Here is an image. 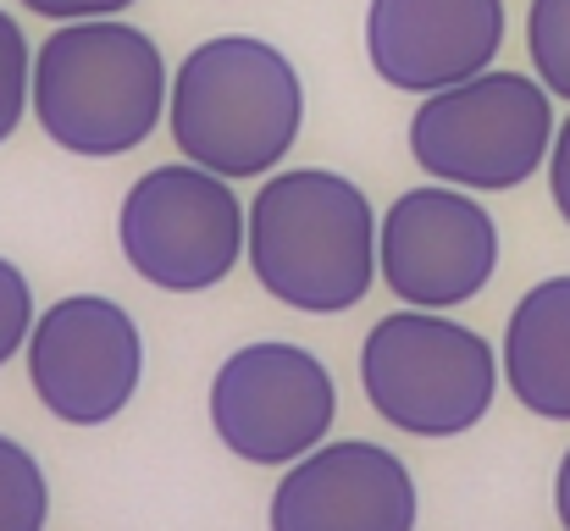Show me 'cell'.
Wrapping results in <instances>:
<instances>
[{
  "label": "cell",
  "mask_w": 570,
  "mask_h": 531,
  "mask_svg": "<svg viewBox=\"0 0 570 531\" xmlns=\"http://www.w3.org/2000/svg\"><path fill=\"white\" fill-rule=\"evenodd\" d=\"M382 216L366 188L327 167H288L249 199V272L299 316H344L382 277Z\"/></svg>",
  "instance_id": "obj_1"
},
{
  "label": "cell",
  "mask_w": 570,
  "mask_h": 531,
  "mask_svg": "<svg viewBox=\"0 0 570 531\" xmlns=\"http://www.w3.org/2000/svg\"><path fill=\"white\" fill-rule=\"evenodd\" d=\"M167 106V56L122 17L56 22V33L33 50V122L67 156H128L161 128Z\"/></svg>",
  "instance_id": "obj_2"
},
{
  "label": "cell",
  "mask_w": 570,
  "mask_h": 531,
  "mask_svg": "<svg viewBox=\"0 0 570 531\" xmlns=\"http://www.w3.org/2000/svg\"><path fill=\"white\" fill-rule=\"evenodd\" d=\"M167 128L184 161H199L233 183L272 177L305 128L299 67L272 39L216 33L178 61Z\"/></svg>",
  "instance_id": "obj_3"
},
{
  "label": "cell",
  "mask_w": 570,
  "mask_h": 531,
  "mask_svg": "<svg viewBox=\"0 0 570 531\" xmlns=\"http://www.w3.org/2000/svg\"><path fill=\"white\" fill-rule=\"evenodd\" d=\"M493 344L443 311H387L361 344L366 404L404 437L449 443L488 421L499 399Z\"/></svg>",
  "instance_id": "obj_4"
},
{
  "label": "cell",
  "mask_w": 570,
  "mask_h": 531,
  "mask_svg": "<svg viewBox=\"0 0 570 531\" xmlns=\"http://www.w3.org/2000/svg\"><path fill=\"white\" fill-rule=\"evenodd\" d=\"M554 95L527 72H476L454 89L421 95L410 117V156L432 183L504 194L543 173L554 150Z\"/></svg>",
  "instance_id": "obj_5"
},
{
  "label": "cell",
  "mask_w": 570,
  "mask_h": 531,
  "mask_svg": "<svg viewBox=\"0 0 570 531\" xmlns=\"http://www.w3.org/2000/svg\"><path fill=\"white\" fill-rule=\"evenodd\" d=\"M122 260L161 294H205L249 255V205L199 161L150 167L117 210Z\"/></svg>",
  "instance_id": "obj_6"
},
{
  "label": "cell",
  "mask_w": 570,
  "mask_h": 531,
  "mask_svg": "<svg viewBox=\"0 0 570 531\" xmlns=\"http://www.w3.org/2000/svg\"><path fill=\"white\" fill-rule=\"evenodd\" d=\"M210 432L244 465H294L327 443L338 382L327 360L283 338L233 350L210 376Z\"/></svg>",
  "instance_id": "obj_7"
},
{
  "label": "cell",
  "mask_w": 570,
  "mask_h": 531,
  "mask_svg": "<svg viewBox=\"0 0 570 531\" xmlns=\"http://www.w3.org/2000/svg\"><path fill=\"white\" fill-rule=\"evenodd\" d=\"M382 283L399 305L460 311L499 272V222L471 188L421 183L404 188L377 233Z\"/></svg>",
  "instance_id": "obj_8"
},
{
  "label": "cell",
  "mask_w": 570,
  "mask_h": 531,
  "mask_svg": "<svg viewBox=\"0 0 570 531\" xmlns=\"http://www.w3.org/2000/svg\"><path fill=\"white\" fill-rule=\"evenodd\" d=\"M22 354L33 399L61 426L117 421L145 382L139 322L106 294H67L50 311H39Z\"/></svg>",
  "instance_id": "obj_9"
},
{
  "label": "cell",
  "mask_w": 570,
  "mask_h": 531,
  "mask_svg": "<svg viewBox=\"0 0 570 531\" xmlns=\"http://www.w3.org/2000/svg\"><path fill=\"white\" fill-rule=\"evenodd\" d=\"M421 493L410 465L366 437L322 443L283 471L266 504L272 531H415Z\"/></svg>",
  "instance_id": "obj_10"
},
{
  "label": "cell",
  "mask_w": 570,
  "mask_h": 531,
  "mask_svg": "<svg viewBox=\"0 0 570 531\" xmlns=\"http://www.w3.org/2000/svg\"><path fill=\"white\" fill-rule=\"evenodd\" d=\"M504 22V0H372L366 61L399 95H438L499 61Z\"/></svg>",
  "instance_id": "obj_11"
},
{
  "label": "cell",
  "mask_w": 570,
  "mask_h": 531,
  "mask_svg": "<svg viewBox=\"0 0 570 531\" xmlns=\"http://www.w3.org/2000/svg\"><path fill=\"white\" fill-rule=\"evenodd\" d=\"M510 399L543 421H570V272L532 283L504 327Z\"/></svg>",
  "instance_id": "obj_12"
},
{
  "label": "cell",
  "mask_w": 570,
  "mask_h": 531,
  "mask_svg": "<svg viewBox=\"0 0 570 531\" xmlns=\"http://www.w3.org/2000/svg\"><path fill=\"white\" fill-rule=\"evenodd\" d=\"M50 521V482L33 449L0 432V531H45Z\"/></svg>",
  "instance_id": "obj_13"
},
{
  "label": "cell",
  "mask_w": 570,
  "mask_h": 531,
  "mask_svg": "<svg viewBox=\"0 0 570 531\" xmlns=\"http://www.w3.org/2000/svg\"><path fill=\"white\" fill-rule=\"evenodd\" d=\"M527 56L554 100H570V0L527 6Z\"/></svg>",
  "instance_id": "obj_14"
},
{
  "label": "cell",
  "mask_w": 570,
  "mask_h": 531,
  "mask_svg": "<svg viewBox=\"0 0 570 531\" xmlns=\"http://www.w3.org/2000/svg\"><path fill=\"white\" fill-rule=\"evenodd\" d=\"M28 111H33V56L17 17L0 6V145L22 128Z\"/></svg>",
  "instance_id": "obj_15"
},
{
  "label": "cell",
  "mask_w": 570,
  "mask_h": 531,
  "mask_svg": "<svg viewBox=\"0 0 570 531\" xmlns=\"http://www.w3.org/2000/svg\"><path fill=\"white\" fill-rule=\"evenodd\" d=\"M33 322H39V311H33V283L22 277L17 260L0 255V365H6L11 354L28 350Z\"/></svg>",
  "instance_id": "obj_16"
},
{
  "label": "cell",
  "mask_w": 570,
  "mask_h": 531,
  "mask_svg": "<svg viewBox=\"0 0 570 531\" xmlns=\"http://www.w3.org/2000/svg\"><path fill=\"white\" fill-rule=\"evenodd\" d=\"M17 6L33 17H50V22H89V17H122L139 0H17Z\"/></svg>",
  "instance_id": "obj_17"
},
{
  "label": "cell",
  "mask_w": 570,
  "mask_h": 531,
  "mask_svg": "<svg viewBox=\"0 0 570 531\" xmlns=\"http://www.w3.org/2000/svg\"><path fill=\"white\" fill-rule=\"evenodd\" d=\"M549 194H554V210L570 227V117L554 134V150H549Z\"/></svg>",
  "instance_id": "obj_18"
},
{
  "label": "cell",
  "mask_w": 570,
  "mask_h": 531,
  "mask_svg": "<svg viewBox=\"0 0 570 531\" xmlns=\"http://www.w3.org/2000/svg\"><path fill=\"white\" fill-rule=\"evenodd\" d=\"M554 515L570 531V449H566V460H560V471H554Z\"/></svg>",
  "instance_id": "obj_19"
}]
</instances>
